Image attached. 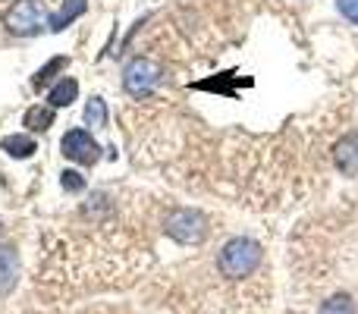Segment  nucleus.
<instances>
[{
  "label": "nucleus",
  "mask_w": 358,
  "mask_h": 314,
  "mask_svg": "<svg viewBox=\"0 0 358 314\" xmlns=\"http://www.w3.org/2000/svg\"><path fill=\"white\" fill-rule=\"evenodd\" d=\"M261 258H264V252H261L258 242L245 239V236H236V239H229L227 245L220 248V255H217V271L227 280H242L258 271Z\"/></svg>",
  "instance_id": "1"
},
{
  "label": "nucleus",
  "mask_w": 358,
  "mask_h": 314,
  "mask_svg": "<svg viewBox=\"0 0 358 314\" xmlns=\"http://www.w3.org/2000/svg\"><path fill=\"white\" fill-rule=\"evenodd\" d=\"M161 79H164V69H161V63L151 60V57H136V60H129L123 69L126 94H132V98H138V101L148 98V94L161 85Z\"/></svg>",
  "instance_id": "2"
},
{
  "label": "nucleus",
  "mask_w": 358,
  "mask_h": 314,
  "mask_svg": "<svg viewBox=\"0 0 358 314\" xmlns=\"http://www.w3.org/2000/svg\"><path fill=\"white\" fill-rule=\"evenodd\" d=\"M3 22L13 35L29 38V35H38V31L50 22V16H48L44 0H16V3L10 6V13H6Z\"/></svg>",
  "instance_id": "3"
},
{
  "label": "nucleus",
  "mask_w": 358,
  "mask_h": 314,
  "mask_svg": "<svg viewBox=\"0 0 358 314\" xmlns=\"http://www.w3.org/2000/svg\"><path fill=\"white\" fill-rule=\"evenodd\" d=\"M164 229H167L170 239L182 242V245H198V242L208 236V217L192 208H176L167 214Z\"/></svg>",
  "instance_id": "4"
},
{
  "label": "nucleus",
  "mask_w": 358,
  "mask_h": 314,
  "mask_svg": "<svg viewBox=\"0 0 358 314\" xmlns=\"http://www.w3.org/2000/svg\"><path fill=\"white\" fill-rule=\"evenodd\" d=\"M60 148H63V157L76 160V164H82V166H94L101 160V145L94 142L88 129H69L66 136H63Z\"/></svg>",
  "instance_id": "5"
},
{
  "label": "nucleus",
  "mask_w": 358,
  "mask_h": 314,
  "mask_svg": "<svg viewBox=\"0 0 358 314\" xmlns=\"http://www.w3.org/2000/svg\"><path fill=\"white\" fill-rule=\"evenodd\" d=\"M334 160L343 176H358V132H349V136H343L336 142Z\"/></svg>",
  "instance_id": "6"
},
{
  "label": "nucleus",
  "mask_w": 358,
  "mask_h": 314,
  "mask_svg": "<svg viewBox=\"0 0 358 314\" xmlns=\"http://www.w3.org/2000/svg\"><path fill=\"white\" fill-rule=\"evenodd\" d=\"M76 94H79V82H76L73 76H63V79L57 82L54 88H50L48 104L50 107H69L76 101Z\"/></svg>",
  "instance_id": "7"
},
{
  "label": "nucleus",
  "mask_w": 358,
  "mask_h": 314,
  "mask_svg": "<svg viewBox=\"0 0 358 314\" xmlns=\"http://www.w3.org/2000/svg\"><path fill=\"white\" fill-rule=\"evenodd\" d=\"M19 277V258L13 248H0V292H10Z\"/></svg>",
  "instance_id": "8"
},
{
  "label": "nucleus",
  "mask_w": 358,
  "mask_h": 314,
  "mask_svg": "<svg viewBox=\"0 0 358 314\" xmlns=\"http://www.w3.org/2000/svg\"><path fill=\"white\" fill-rule=\"evenodd\" d=\"M66 66H69V60H66V57H50V60L44 63V66L35 73V79H31V85H35L38 92H41V88H48L50 82H54L60 73H66Z\"/></svg>",
  "instance_id": "9"
},
{
  "label": "nucleus",
  "mask_w": 358,
  "mask_h": 314,
  "mask_svg": "<svg viewBox=\"0 0 358 314\" xmlns=\"http://www.w3.org/2000/svg\"><path fill=\"white\" fill-rule=\"evenodd\" d=\"M22 123L29 126V132H48L50 126H54V107H50V104L48 107H41V104L29 107Z\"/></svg>",
  "instance_id": "10"
},
{
  "label": "nucleus",
  "mask_w": 358,
  "mask_h": 314,
  "mask_svg": "<svg viewBox=\"0 0 358 314\" xmlns=\"http://www.w3.org/2000/svg\"><path fill=\"white\" fill-rule=\"evenodd\" d=\"M82 13H85V0H66V3H63V10L50 16V22H48V25H50L54 31H63L69 22H76V19H79Z\"/></svg>",
  "instance_id": "11"
},
{
  "label": "nucleus",
  "mask_w": 358,
  "mask_h": 314,
  "mask_svg": "<svg viewBox=\"0 0 358 314\" xmlns=\"http://www.w3.org/2000/svg\"><path fill=\"white\" fill-rule=\"evenodd\" d=\"M0 148H3L10 157L25 160V157H31V155H35V151H38V145H35V138H29V136H6L3 142H0Z\"/></svg>",
  "instance_id": "12"
},
{
  "label": "nucleus",
  "mask_w": 358,
  "mask_h": 314,
  "mask_svg": "<svg viewBox=\"0 0 358 314\" xmlns=\"http://www.w3.org/2000/svg\"><path fill=\"white\" fill-rule=\"evenodd\" d=\"M85 123L92 126V129H104L107 126V104L101 98H92L85 104Z\"/></svg>",
  "instance_id": "13"
},
{
  "label": "nucleus",
  "mask_w": 358,
  "mask_h": 314,
  "mask_svg": "<svg viewBox=\"0 0 358 314\" xmlns=\"http://www.w3.org/2000/svg\"><path fill=\"white\" fill-rule=\"evenodd\" d=\"M317 314H358V308H355V302L349 296H330L327 302L317 308Z\"/></svg>",
  "instance_id": "14"
},
{
  "label": "nucleus",
  "mask_w": 358,
  "mask_h": 314,
  "mask_svg": "<svg viewBox=\"0 0 358 314\" xmlns=\"http://www.w3.org/2000/svg\"><path fill=\"white\" fill-rule=\"evenodd\" d=\"M60 185L69 192V195H79V192H85V176H82L79 170H63L60 173Z\"/></svg>",
  "instance_id": "15"
},
{
  "label": "nucleus",
  "mask_w": 358,
  "mask_h": 314,
  "mask_svg": "<svg viewBox=\"0 0 358 314\" xmlns=\"http://www.w3.org/2000/svg\"><path fill=\"white\" fill-rule=\"evenodd\" d=\"M336 10H340L352 25H358V0H336Z\"/></svg>",
  "instance_id": "16"
}]
</instances>
